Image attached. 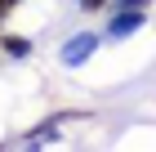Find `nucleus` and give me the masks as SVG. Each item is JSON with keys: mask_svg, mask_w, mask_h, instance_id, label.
<instances>
[{"mask_svg": "<svg viewBox=\"0 0 156 152\" xmlns=\"http://www.w3.org/2000/svg\"><path fill=\"white\" fill-rule=\"evenodd\" d=\"M0 49H5V54H13V58H27V54H31V40H23V36H5V40H0Z\"/></svg>", "mask_w": 156, "mask_h": 152, "instance_id": "obj_1", "label": "nucleus"}, {"mask_svg": "<svg viewBox=\"0 0 156 152\" xmlns=\"http://www.w3.org/2000/svg\"><path fill=\"white\" fill-rule=\"evenodd\" d=\"M85 9H103V5H107V0H80Z\"/></svg>", "mask_w": 156, "mask_h": 152, "instance_id": "obj_2", "label": "nucleus"}]
</instances>
